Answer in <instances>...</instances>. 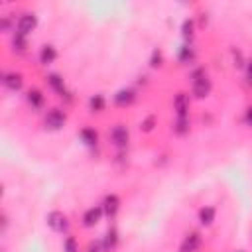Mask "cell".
Here are the masks:
<instances>
[{
  "mask_svg": "<svg viewBox=\"0 0 252 252\" xmlns=\"http://www.w3.org/2000/svg\"><path fill=\"white\" fill-rule=\"evenodd\" d=\"M57 57H59V51H57V47L55 45H51V43H45V45H41L39 47V53H37V59H39V63L41 65H51V63H55L57 61Z\"/></svg>",
  "mask_w": 252,
  "mask_h": 252,
  "instance_id": "cell-13",
  "label": "cell"
},
{
  "mask_svg": "<svg viewBox=\"0 0 252 252\" xmlns=\"http://www.w3.org/2000/svg\"><path fill=\"white\" fill-rule=\"evenodd\" d=\"M87 106H89V110L94 112V114L104 112V108H106V98H104V94H100V93L91 94L89 100H87Z\"/></svg>",
  "mask_w": 252,
  "mask_h": 252,
  "instance_id": "cell-20",
  "label": "cell"
},
{
  "mask_svg": "<svg viewBox=\"0 0 252 252\" xmlns=\"http://www.w3.org/2000/svg\"><path fill=\"white\" fill-rule=\"evenodd\" d=\"M45 224L51 228V230H55V232H67L69 230V219H67V215L65 213H61V211H49L47 215H45Z\"/></svg>",
  "mask_w": 252,
  "mask_h": 252,
  "instance_id": "cell-5",
  "label": "cell"
},
{
  "mask_svg": "<svg viewBox=\"0 0 252 252\" xmlns=\"http://www.w3.org/2000/svg\"><path fill=\"white\" fill-rule=\"evenodd\" d=\"M189 128H191L189 118H177V116H175L173 126H171L173 134H177V136H185V134H189Z\"/></svg>",
  "mask_w": 252,
  "mask_h": 252,
  "instance_id": "cell-22",
  "label": "cell"
},
{
  "mask_svg": "<svg viewBox=\"0 0 252 252\" xmlns=\"http://www.w3.org/2000/svg\"><path fill=\"white\" fill-rule=\"evenodd\" d=\"M195 57H197V51H195V47L191 43H183L179 47V51H177V61L181 65H191L195 61Z\"/></svg>",
  "mask_w": 252,
  "mask_h": 252,
  "instance_id": "cell-19",
  "label": "cell"
},
{
  "mask_svg": "<svg viewBox=\"0 0 252 252\" xmlns=\"http://www.w3.org/2000/svg\"><path fill=\"white\" fill-rule=\"evenodd\" d=\"M161 63H163V51L159 47H156L152 51V55H150V67L152 69H158V67H161Z\"/></svg>",
  "mask_w": 252,
  "mask_h": 252,
  "instance_id": "cell-25",
  "label": "cell"
},
{
  "mask_svg": "<svg viewBox=\"0 0 252 252\" xmlns=\"http://www.w3.org/2000/svg\"><path fill=\"white\" fill-rule=\"evenodd\" d=\"M100 207H102V211H104V217L114 219V217L118 215V211H120V197H118L116 193H108V195H104Z\"/></svg>",
  "mask_w": 252,
  "mask_h": 252,
  "instance_id": "cell-12",
  "label": "cell"
},
{
  "mask_svg": "<svg viewBox=\"0 0 252 252\" xmlns=\"http://www.w3.org/2000/svg\"><path fill=\"white\" fill-rule=\"evenodd\" d=\"M181 35L185 41H191L195 37V20L193 18H185L181 22Z\"/></svg>",
  "mask_w": 252,
  "mask_h": 252,
  "instance_id": "cell-21",
  "label": "cell"
},
{
  "mask_svg": "<svg viewBox=\"0 0 252 252\" xmlns=\"http://www.w3.org/2000/svg\"><path fill=\"white\" fill-rule=\"evenodd\" d=\"M232 252H244V250H232Z\"/></svg>",
  "mask_w": 252,
  "mask_h": 252,
  "instance_id": "cell-30",
  "label": "cell"
},
{
  "mask_svg": "<svg viewBox=\"0 0 252 252\" xmlns=\"http://www.w3.org/2000/svg\"><path fill=\"white\" fill-rule=\"evenodd\" d=\"M189 81H191V94L195 98H207L213 91V81L209 79L207 71L203 67H197L189 73Z\"/></svg>",
  "mask_w": 252,
  "mask_h": 252,
  "instance_id": "cell-1",
  "label": "cell"
},
{
  "mask_svg": "<svg viewBox=\"0 0 252 252\" xmlns=\"http://www.w3.org/2000/svg\"><path fill=\"white\" fill-rule=\"evenodd\" d=\"M246 83L252 85V59L246 61Z\"/></svg>",
  "mask_w": 252,
  "mask_h": 252,
  "instance_id": "cell-29",
  "label": "cell"
},
{
  "mask_svg": "<svg viewBox=\"0 0 252 252\" xmlns=\"http://www.w3.org/2000/svg\"><path fill=\"white\" fill-rule=\"evenodd\" d=\"M136 98H138V94H136V91L130 89V87H124V89H120V91H116V93L112 94V102H114L116 106H120V108H126V106L134 104Z\"/></svg>",
  "mask_w": 252,
  "mask_h": 252,
  "instance_id": "cell-8",
  "label": "cell"
},
{
  "mask_svg": "<svg viewBox=\"0 0 252 252\" xmlns=\"http://www.w3.org/2000/svg\"><path fill=\"white\" fill-rule=\"evenodd\" d=\"M108 142H110L118 152H124V150L128 148V144H130V130H128V126L122 124V122L112 124L110 130H108Z\"/></svg>",
  "mask_w": 252,
  "mask_h": 252,
  "instance_id": "cell-2",
  "label": "cell"
},
{
  "mask_svg": "<svg viewBox=\"0 0 252 252\" xmlns=\"http://www.w3.org/2000/svg\"><path fill=\"white\" fill-rule=\"evenodd\" d=\"M10 26H12V18H10V16H2L0 30H2V32H10Z\"/></svg>",
  "mask_w": 252,
  "mask_h": 252,
  "instance_id": "cell-28",
  "label": "cell"
},
{
  "mask_svg": "<svg viewBox=\"0 0 252 252\" xmlns=\"http://www.w3.org/2000/svg\"><path fill=\"white\" fill-rule=\"evenodd\" d=\"M242 120H244V124H246L248 128H252V104L246 106V110H244V114H242Z\"/></svg>",
  "mask_w": 252,
  "mask_h": 252,
  "instance_id": "cell-27",
  "label": "cell"
},
{
  "mask_svg": "<svg viewBox=\"0 0 252 252\" xmlns=\"http://www.w3.org/2000/svg\"><path fill=\"white\" fill-rule=\"evenodd\" d=\"M63 252H81V246H79V240L73 236V234H67L63 238V244H61Z\"/></svg>",
  "mask_w": 252,
  "mask_h": 252,
  "instance_id": "cell-23",
  "label": "cell"
},
{
  "mask_svg": "<svg viewBox=\"0 0 252 252\" xmlns=\"http://www.w3.org/2000/svg\"><path fill=\"white\" fill-rule=\"evenodd\" d=\"M65 124H67V114L61 108H49L43 114V126H45V130L57 132V130L65 128Z\"/></svg>",
  "mask_w": 252,
  "mask_h": 252,
  "instance_id": "cell-4",
  "label": "cell"
},
{
  "mask_svg": "<svg viewBox=\"0 0 252 252\" xmlns=\"http://www.w3.org/2000/svg\"><path fill=\"white\" fill-rule=\"evenodd\" d=\"M232 57H234V61H236V63H234L236 67H246V61H244L240 49H234V47H232Z\"/></svg>",
  "mask_w": 252,
  "mask_h": 252,
  "instance_id": "cell-26",
  "label": "cell"
},
{
  "mask_svg": "<svg viewBox=\"0 0 252 252\" xmlns=\"http://www.w3.org/2000/svg\"><path fill=\"white\" fill-rule=\"evenodd\" d=\"M118 240H120V236H118V230H116L114 226H108V228H106V232H104V234H102V238H100V246H102V252H112V250L116 248Z\"/></svg>",
  "mask_w": 252,
  "mask_h": 252,
  "instance_id": "cell-14",
  "label": "cell"
},
{
  "mask_svg": "<svg viewBox=\"0 0 252 252\" xmlns=\"http://www.w3.org/2000/svg\"><path fill=\"white\" fill-rule=\"evenodd\" d=\"M158 126V116L156 114H148L142 122H140V130L144 132V134H150V132H154V128Z\"/></svg>",
  "mask_w": 252,
  "mask_h": 252,
  "instance_id": "cell-24",
  "label": "cell"
},
{
  "mask_svg": "<svg viewBox=\"0 0 252 252\" xmlns=\"http://www.w3.org/2000/svg\"><path fill=\"white\" fill-rule=\"evenodd\" d=\"M35 28H37V16H35L33 12H24V14L16 20V28H14V30L28 37Z\"/></svg>",
  "mask_w": 252,
  "mask_h": 252,
  "instance_id": "cell-6",
  "label": "cell"
},
{
  "mask_svg": "<svg viewBox=\"0 0 252 252\" xmlns=\"http://www.w3.org/2000/svg\"><path fill=\"white\" fill-rule=\"evenodd\" d=\"M201 244H203L201 232L191 230V232H187V234L183 236V240H181V244H179V252H199Z\"/></svg>",
  "mask_w": 252,
  "mask_h": 252,
  "instance_id": "cell-7",
  "label": "cell"
},
{
  "mask_svg": "<svg viewBox=\"0 0 252 252\" xmlns=\"http://www.w3.org/2000/svg\"><path fill=\"white\" fill-rule=\"evenodd\" d=\"M10 47L14 53H26L28 51V37L22 35L20 32L12 30V35H10Z\"/></svg>",
  "mask_w": 252,
  "mask_h": 252,
  "instance_id": "cell-18",
  "label": "cell"
},
{
  "mask_svg": "<svg viewBox=\"0 0 252 252\" xmlns=\"http://www.w3.org/2000/svg\"><path fill=\"white\" fill-rule=\"evenodd\" d=\"M26 102L33 108V110H39L45 106V94L39 91V89H30L26 93Z\"/></svg>",
  "mask_w": 252,
  "mask_h": 252,
  "instance_id": "cell-17",
  "label": "cell"
},
{
  "mask_svg": "<svg viewBox=\"0 0 252 252\" xmlns=\"http://www.w3.org/2000/svg\"><path fill=\"white\" fill-rule=\"evenodd\" d=\"M87 252H91V250H87Z\"/></svg>",
  "mask_w": 252,
  "mask_h": 252,
  "instance_id": "cell-31",
  "label": "cell"
},
{
  "mask_svg": "<svg viewBox=\"0 0 252 252\" xmlns=\"http://www.w3.org/2000/svg\"><path fill=\"white\" fill-rule=\"evenodd\" d=\"M79 140L87 146V148H96L98 146V132L91 126H85L79 130Z\"/></svg>",
  "mask_w": 252,
  "mask_h": 252,
  "instance_id": "cell-16",
  "label": "cell"
},
{
  "mask_svg": "<svg viewBox=\"0 0 252 252\" xmlns=\"http://www.w3.org/2000/svg\"><path fill=\"white\" fill-rule=\"evenodd\" d=\"M173 112L177 118H189V94L179 91L173 96Z\"/></svg>",
  "mask_w": 252,
  "mask_h": 252,
  "instance_id": "cell-10",
  "label": "cell"
},
{
  "mask_svg": "<svg viewBox=\"0 0 252 252\" xmlns=\"http://www.w3.org/2000/svg\"><path fill=\"white\" fill-rule=\"evenodd\" d=\"M197 219H199V224L201 226H211L217 219V207L213 205H205L197 211Z\"/></svg>",
  "mask_w": 252,
  "mask_h": 252,
  "instance_id": "cell-15",
  "label": "cell"
},
{
  "mask_svg": "<svg viewBox=\"0 0 252 252\" xmlns=\"http://www.w3.org/2000/svg\"><path fill=\"white\" fill-rule=\"evenodd\" d=\"M2 85L12 91V93H18L22 87H24V75L20 71H6L2 75Z\"/></svg>",
  "mask_w": 252,
  "mask_h": 252,
  "instance_id": "cell-11",
  "label": "cell"
},
{
  "mask_svg": "<svg viewBox=\"0 0 252 252\" xmlns=\"http://www.w3.org/2000/svg\"><path fill=\"white\" fill-rule=\"evenodd\" d=\"M102 217H104L102 207H100V205H93V207L85 209V213H83V217H81V224H83L85 228H91V226L98 224Z\"/></svg>",
  "mask_w": 252,
  "mask_h": 252,
  "instance_id": "cell-9",
  "label": "cell"
},
{
  "mask_svg": "<svg viewBox=\"0 0 252 252\" xmlns=\"http://www.w3.org/2000/svg\"><path fill=\"white\" fill-rule=\"evenodd\" d=\"M45 83H47V87H49L59 98H63V100H67V102L73 100V93L67 89L63 77H61L59 73H47V75H45Z\"/></svg>",
  "mask_w": 252,
  "mask_h": 252,
  "instance_id": "cell-3",
  "label": "cell"
}]
</instances>
